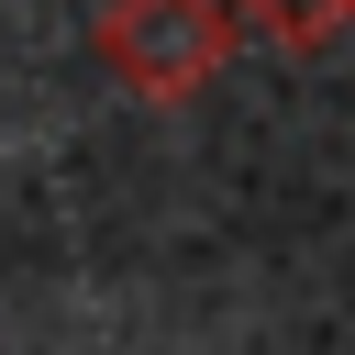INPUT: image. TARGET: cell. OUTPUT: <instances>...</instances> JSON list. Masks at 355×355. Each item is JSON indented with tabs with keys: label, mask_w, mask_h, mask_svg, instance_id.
Segmentation results:
<instances>
[{
	"label": "cell",
	"mask_w": 355,
	"mask_h": 355,
	"mask_svg": "<svg viewBox=\"0 0 355 355\" xmlns=\"http://www.w3.org/2000/svg\"><path fill=\"white\" fill-rule=\"evenodd\" d=\"M100 67L133 100L178 111L233 67V11L222 0H100Z\"/></svg>",
	"instance_id": "cell-1"
},
{
	"label": "cell",
	"mask_w": 355,
	"mask_h": 355,
	"mask_svg": "<svg viewBox=\"0 0 355 355\" xmlns=\"http://www.w3.org/2000/svg\"><path fill=\"white\" fill-rule=\"evenodd\" d=\"M233 11V33H266V44H288V55H322L344 22H355V0H222Z\"/></svg>",
	"instance_id": "cell-2"
}]
</instances>
